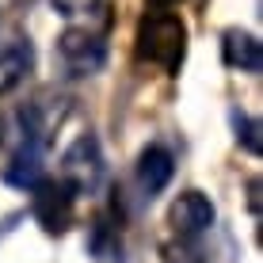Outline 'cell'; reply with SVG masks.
<instances>
[{
    "instance_id": "6da1fadb",
    "label": "cell",
    "mask_w": 263,
    "mask_h": 263,
    "mask_svg": "<svg viewBox=\"0 0 263 263\" xmlns=\"http://www.w3.org/2000/svg\"><path fill=\"white\" fill-rule=\"evenodd\" d=\"M134 53L138 61L160 65L164 72H179L187 53V23L176 12H145L134 34Z\"/></svg>"
},
{
    "instance_id": "7a4b0ae2",
    "label": "cell",
    "mask_w": 263,
    "mask_h": 263,
    "mask_svg": "<svg viewBox=\"0 0 263 263\" xmlns=\"http://www.w3.org/2000/svg\"><path fill=\"white\" fill-rule=\"evenodd\" d=\"M103 149H99L96 134H80L77 141L61 153V168H58V179L65 187H72V195H92L99 191L103 183Z\"/></svg>"
},
{
    "instance_id": "3957f363",
    "label": "cell",
    "mask_w": 263,
    "mask_h": 263,
    "mask_svg": "<svg viewBox=\"0 0 263 263\" xmlns=\"http://www.w3.org/2000/svg\"><path fill=\"white\" fill-rule=\"evenodd\" d=\"M58 61L65 77H96L107 65V34L99 27H69L58 39Z\"/></svg>"
},
{
    "instance_id": "277c9868",
    "label": "cell",
    "mask_w": 263,
    "mask_h": 263,
    "mask_svg": "<svg viewBox=\"0 0 263 263\" xmlns=\"http://www.w3.org/2000/svg\"><path fill=\"white\" fill-rule=\"evenodd\" d=\"M34 198H31V214L50 237H61V233L72 225V214H77V195L72 187H65L61 179H39L31 187Z\"/></svg>"
},
{
    "instance_id": "5b68a950",
    "label": "cell",
    "mask_w": 263,
    "mask_h": 263,
    "mask_svg": "<svg viewBox=\"0 0 263 263\" xmlns=\"http://www.w3.org/2000/svg\"><path fill=\"white\" fill-rule=\"evenodd\" d=\"M168 225L179 240H195L198 233H206L214 225V202L202 191L176 195V202L168 206Z\"/></svg>"
},
{
    "instance_id": "8992f818",
    "label": "cell",
    "mask_w": 263,
    "mask_h": 263,
    "mask_svg": "<svg viewBox=\"0 0 263 263\" xmlns=\"http://www.w3.org/2000/svg\"><path fill=\"white\" fill-rule=\"evenodd\" d=\"M34 69V46L31 39L15 34V39L0 42V96L15 92V88L27 80V72Z\"/></svg>"
},
{
    "instance_id": "52a82bcc",
    "label": "cell",
    "mask_w": 263,
    "mask_h": 263,
    "mask_svg": "<svg viewBox=\"0 0 263 263\" xmlns=\"http://www.w3.org/2000/svg\"><path fill=\"white\" fill-rule=\"evenodd\" d=\"M221 58L229 69H240V72H259L263 69V50H259V39L248 31H237V27H229V31L221 34Z\"/></svg>"
},
{
    "instance_id": "ba28073f",
    "label": "cell",
    "mask_w": 263,
    "mask_h": 263,
    "mask_svg": "<svg viewBox=\"0 0 263 263\" xmlns=\"http://www.w3.org/2000/svg\"><path fill=\"white\" fill-rule=\"evenodd\" d=\"M172 172H176V164H172V153L164 149V145L141 149V157H138V183H141V191L149 198L160 195L172 183Z\"/></svg>"
},
{
    "instance_id": "9c48e42d",
    "label": "cell",
    "mask_w": 263,
    "mask_h": 263,
    "mask_svg": "<svg viewBox=\"0 0 263 263\" xmlns=\"http://www.w3.org/2000/svg\"><path fill=\"white\" fill-rule=\"evenodd\" d=\"M88 252H92L96 263H115V259H122V237H119V229H115V221L96 217L92 229H88Z\"/></svg>"
},
{
    "instance_id": "30bf717a",
    "label": "cell",
    "mask_w": 263,
    "mask_h": 263,
    "mask_svg": "<svg viewBox=\"0 0 263 263\" xmlns=\"http://www.w3.org/2000/svg\"><path fill=\"white\" fill-rule=\"evenodd\" d=\"M233 130H237V141L244 145V149H248L252 157H259V149H263L259 119H252V115H244V111H233Z\"/></svg>"
},
{
    "instance_id": "8fae6325",
    "label": "cell",
    "mask_w": 263,
    "mask_h": 263,
    "mask_svg": "<svg viewBox=\"0 0 263 263\" xmlns=\"http://www.w3.org/2000/svg\"><path fill=\"white\" fill-rule=\"evenodd\" d=\"M160 263H202V256H198L195 248H187V244H168Z\"/></svg>"
},
{
    "instance_id": "7c38bea8",
    "label": "cell",
    "mask_w": 263,
    "mask_h": 263,
    "mask_svg": "<svg viewBox=\"0 0 263 263\" xmlns=\"http://www.w3.org/2000/svg\"><path fill=\"white\" fill-rule=\"evenodd\" d=\"M53 8H58L61 15H80V12H92L96 0H50Z\"/></svg>"
},
{
    "instance_id": "4fadbf2b",
    "label": "cell",
    "mask_w": 263,
    "mask_h": 263,
    "mask_svg": "<svg viewBox=\"0 0 263 263\" xmlns=\"http://www.w3.org/2000/svg\"><path fill=\"white\" fill-rule=\"evenodd\" d=\"M248 202H252V210H259V179H252V183H248Z\"/></svg>"
},
{
    "instance_id": "5bb4252c",
    "label": "cell",
    "mask_w": 263,
    "mask_h": 263,
    "mask_svg": "<svg viewBox=\"0 0 263 263\" xmlns=\"http://www.w3.org/2000/svg\"><path fill=\"white\" fill-rule=\"evenodd\" d=\"M153 4V12H160V8H176V4H183V0H149Z\"/></svg>"
}]
</instances>
